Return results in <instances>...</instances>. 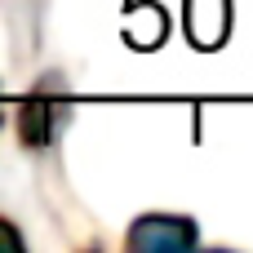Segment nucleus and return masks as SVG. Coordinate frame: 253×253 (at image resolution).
<instances>
[{"instance_id":"1","label":"nucleus","mask_w":253,"mask_h":253,"mask_svg":"<svg viewBox=\"0 0 253 253\" xmlns=\"http://www.w3.org/2000/svg\"><path fill=\"white\" fill-rule=\"evenodd\" d=\"M196 240H200V231L182 213H142L125 236V245L133 253H178L196 249Z\"/></svg>"},{"instance_id":"2","label":"nucleus","mask_w":253,"mask_h":253,"mask_svg":"<svg viewBox=\"0 0 253 253\" xmlns=\"http://www.w3.org/2000/svg\"><path fill=\"white\" fill-rule=\"evenodd\" d=\"M18 138L31 151H40L53 138V98H49V89H36L31 98H22V107H18Z\"/></svg>"},{"instance_id":"3","label":"nucleus","mask_w":253,"mask_h":253,"mask_svg":"<svg viewBox=\"0 0 253 253\" xmlns=\"http://www.w3.org/2000/svg\"><path fill=\"white\" fill-rule=\"evenodd\" d=\"M187 27L200 49H218L227 36V0H187Z\"/></svg>"},{"instance_id":"4","label":"nucleus","mask_w":253,"mask_h":253,"mask_svg":"<svg viewBox=\"0 0 253 253\" xmlns=\"http://www.w3.org/2000/svg\"><path fill=\"white\" fill-rule=\"evenodd\" d=\"M22 245H27L22 231H18L9 218H0V253H22Z\"/></svg>"}]
</instances>
